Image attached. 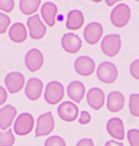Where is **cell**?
Returning a JSON list of instances; mask_svg holds the SVG:
<instances>
[{
  "label": "cell",
  "instance_id": "obj_1",
  "mask_svg": "<svg viewBox=\"0 0 139 146\" xmlns=\"http://www.w3.org/2000/svg\"><path fill=\"white\" fill-rule=\"evenodd\" d=\"M110 19L114 27L119 28L126 27L130 19V9L126 4H119L112 10Z\"/></svg>",
  "mask_w": 139,
  "mask_h": 146
},
{
  "label": "cell",
  "instance_id": "obj_2",
  "mask_svg": "<svg viewBox=\"0 0 139 146\" xmlns=\"http://www.w3.org/2000/svg\"><path fill=\"white\" fill-rule=\"evenodd\" d=\"M122 48V39L119 34L106 35L101 42V50L107 56L114 58L120 53Z\"/></svg>",
  "mask_w": 139,
  "mask_h": 146
},
{
  "label": "cell",
  "instance_id": "obj_3",
  "mask_svg": "<svg viewBox=\"0 0 139 146\" xmlns=\"http://www.w3.org/2000/svg\"><path fill=\"white\" fill-rule=\"evenodd\" d=\"M96 76L99 81L104 84L114 83L118 77V69L116 65L110 62L100 63L96 69Z\"/></svg>",
  "mask_w": 139,
  "mask_h": 146
},
{
  "label": "cell",
  "instance_id": "obj_4",
  "mask_svg": "<svg viewBox=\"0 0 139 146\" xmlns=\"http://www.w3.org/2000/svg\"><path fill=\"white\" fill-rule=\"evenodd\" d=\"M63 96H64V88L60 82L52 81L46 86L44 98L49 104H58L63 98Z\"/></svg>",
  "mask_w": 139,
  "mask_h": 146
},
{
  "label": "cell",
  "instance_id": "obj_5",
  "mask_svg": "<svg viewBox=\"0 0 139 146\" xmlns=\"http://www.w3.org/2000/svg\"><path fill=\"white\" fill-rule=\"evenodd\" d=\"M54 128H55V120H54L52 112L44 113V114L40 115L37 119L35 136L40 137V136L50 135L53 131Z\"/></svg>",
  "mask_w": 139,
  "mask_h": 146
},
{
  "label": "cell",
  "instance_id": "obj_6",
  "mask_svg": "<svg viewBox=\"0 0 139 146\" xmlns=\"http://www.w3.org/2000/svg\"><path fill=\"white\" fill-rule=\"evenodd\" d=\"M34 127V118L29 113H22L14 124V131L18 135L23 136L30 133Z\"/></svg>",
  "mask_w": 139,
  "mask_h": 146
},
{
  "label": "cell",
  "instance_id": "obj_7",
  "mask_svg": "<svg viewBox=\"0 0 139 146\" xmlns=\"http://www.w3.org/2000/svg\"><path fill=\"white\" fill-rule=\"evenodd\" d=\"M28 30H29V36L34 40H39L43 38L46 34V27L40 20L39 15H33L32 17L28 18L26 22Z\"/></svg>",
  "mask_w": 139,
  "mask_h": 146
},
{
  "label": "cell",
  "instance_id": "obj_8",
  "mask_svg": "<svg viewBox=\"0 0 139 146\" xmlns=\"http://www.w3.org/2000/svg\"><path fill=\"white\" fill-rule=\"evenodd\" d=\"M25 66L31 72H36L43 66L44 63V56L37 49H31L27 52L24 58Z\"/></svg>",
  "mask_w": 139,
  "mask_h": 146
},
{
  "label": "cell",
  "instance_id": "obj_9",
  "mask_svg": "<svg viewBox=\"0 0 139 146\" xmlns=\"http://www.w3.org/2000/svg\"><path fill=\"white\" fill-rule=\"evenodd\" d=\"M79 109L71 101H64L58 107V114L65 122H74L78 117Z\"/></svg>",
  "mask_w": 139,
  "mask_h": 146
},
{
  "label": "cell",
  "instance_id": "obj_10",
  "mask_svg": "<svg viewBox=\"0 0 139 146\" xmlns=\"http://www.w3.org/2000/svg\"><path fill=\"white\" fill-rule=\"evenodd\" d=\"M74 67L79 75L84 77L89 76L93 73L95 69V63L93 60L89 56H82L75 60Z\"/></svg>",
  "mask_w": 139,
  "mask_h": 146
},
{
  "label": "cell",
  "instance_id": "obj_11",
  "mask_svg": "<svg viewBox=\"0 0 139 146\" xmlns=\"http://www.w3.org/2000/svg\"><path fill=\"white\" fill-rule=\"evenodd\" d=\"M61 46L63 50L69 54H76L82 48V40L77 34L69 32L62 36Z\"/></svg>",
  "mask_w": 139,
  "mask_h": 146
},
{
  "label": "cell",
  "instance_id": "obj_12",
  "mask_svg": "<svg viewBox=\"0 0 139 146\" xmlns=\"http://www.w3.org/2000/svg\"><path fill=\"white\" fill-rule=\"evenodd\" d=\"M103 27L98 23H91L84 30V38L89 45H95L102 37Z\"/></svg>",
  "mask_w": 139,
  "mask_h": 146
},
{
  "label": "cell",
  "instance_id": "obj_13",
  "mask_svg": "<svg viewBox=\"0 0 139 146\" xmlns=\"http://www.w3.org/2000/svg\"><path fill=\"white\" fill-rule=\"evenodd\" d=\"M5 85L9 93L17 94L24 85V76L21 72H11L5 77Z\"/></svg>",
  "mask_w": 139,
  "mask_h": 146
},
{
  "label": "cell",
  "instance_id": "obj_14",
  "mask_svg": "<svg viewBox=\"0 0 139 146\" xmlns=\"http://www.w3.org/2000/svg\"><path fill=\"white\" fill-rule=\"evenodd\" d=\"M43 93V82L38 78L28 79L25 86V96L30 100H37Z\"/></svg>",
  "mask_w": 139,
  "mask_h": 146
},
{
  "label": "cell",
  "instance_id": "obj_15",
  "mask_svg": "<svg viewBox=\"0 0 139 146\" xmlns=\"http://www.w3.org/2000/svg\"><path fill=\"white\" fill-rule=\"evenodd\" d=\"M87 100L91 108L95 110H99L104 105L105 95L99 88H91L87 94Z\"/></svg>",
  "mask_w": 139,
  "mask_h": 146
},
{
  "label": "cell",
  "instance_id": "obj_16",
  "mask_svg": "<svg viewBox=\"0 0 139 146\" xmlns=\"http://www.w3.org/2000/svg\"><path fill=\"white\" fill-rule=\"evenodd\" d=\"M106 129L113 138L122 140L124 138V123L120 118H112L106 124Z\"/></svg>",
  "mask_w": 139,
  "mask_h": 146
},
{
  "label": "cell",
  "instance_id": "obj_17",
  "mask_svg": "<svg viewBox=\"0 0 139 146\" xmlns=\"http://www.w3.org/2000/svg\"><path fill=\"white\" fill-rule=\"evenodd\" d=\"M16 116L17 109L13 105H6L0 108V129L5 131L10 128Z\"/></svg>",
  "mask_w": 139,
  "mask_h": 146
},
{
  "label": "cell",
  "instance_id": "obj_18",
  "mask_svg": "<svg viewBox=\"0 0 139 146\" xmlns=\"http://www.w3.org/2000/svg\"><path fill=\"white\" fill-rule=\"evenodd\" d=\"M86 88L84 84L80 81H73L67 86V96L71 100H74L75 102L79 103L83 100Z\"/></svg>",
  "mask_w": 139,
  "mask_h": 146
},
{
  "label": "cell",
  "instance_id": "obj_19",
  "mask_svg": "<svg viewBox=\"0 0 139 146\" xmlns=\"http://www.w3.org/2000/svg\"><path fill=\"white\" fill-rule=\"evenodd\" d=\"M124 96L120 92H112L107 96V108L109 111L117 113L124 108Z\"/></svg>",
  "mask_w": 139,
  "mask_h": 146
},
{
  "label": "cell",
  "instance_id": "obj_20",
  "mask_svg": "<svg viewBox=\"0 0 139 146\" xmlns=\"http://www.w3.org/2000/svg\"><path fill=\"white\" fill-rule=\"evenodd\" d=\"M58 14V7L53 2H45L41 7V16L44 22L49 27H54L56 23V17Z\"/></svg>",
  "mask_w": 139,
  "mask_h": 146
},
{
  "label": "cell",
  "instance_id": "obj_21",
  "mask_svg": "<svg viewBox=\"0 0 139 146\" xmlns=\"http://www.w3.org/2000/svg\"><path fill=\"white\" fill-rule=\"evenodd\" d=\"M84 15L79 10H72L68 13L66 20V28L68 30H78L84 25Z\"/></svg>",
  "mask_w": 139,
  "mask_h": 146
},
{
  "label": "cell",
  "instance_id": "obj_22",
  "mask_svg": "<svg viewBox=\"0 0 139 146\" xmlns=\"http://www.w3.org/2000/svg\"><path fill=\"white\" fill-rule=\"evenodd\" d=\"M9 37L15 43H23L27 38V31L22 23H16L10 27Z\"/></svg>",
  "mask_w": 139,
  "mask_h": 146
},
{
  "label": "cell",
  "instance_id": "obj_23",
  "mask_svg": "<svg viewBox=\"0 0 139 146\" xmlns=\"http://www.w3.org/2000/svg\"><path fill=\"white\" fill-rule=\"evenodd\" d=\"M41 1L40 0H21L20 10L23 15H32L38 10Z\"/></svg>",
  "mask_w": 139,
  "mask_h": 146
},
{
  "label": "cell",
  "instance_id": "obj_24",
  "mask_svg": "<svg viewBox=\"0 0 139 146\" xmlns=\"http://www.w3.org/2000/svg\"><path fill=\"white\" fill-rule=\"evenodd\" d=\"M128 108L132 116L139 117V94H132L129 96Z\"/></svg>",
  "mask_w": 139,
  "mask_h": 146
},
{
  "label": "cell",
  "instance_id": "obj_25",
  "mask_svg": "<svg viewBox=\"0 0 139 146\" xmlns=\"http://www.w3.org/2000/svg\"><path fill=\"white\" fill-rule=\"evenodd\" d=\"M14 143H15V136L12 129H8L5 133L0 131V146H13Z\"/></svg>",
  "mask_w": 139,
  "mask_h": 146
},
{
  "label": "cell",
  "instance_id": "obj_26",
  "mask_svg": "<svg viewBox=\"0 0 139 146\" xmlns=\"http://www.w3.org/2000/svg\"><path fill=\"white\" fill-rule=\"evenodd\" d=\"M128 140L130 146H139V129H129L128 131Z\"/></svg>",
  "mask_w": 139,
  "mask_h": 146
},
{
  "label": "cell",
  "instance_id": "obj_27",
  "mask_svg": "<svg viewBox=\"0 0 139 146\" xmlns=\"http://www.w3.org/2000/svg\"><path fill=\"white\" fill-rule=\"evenodd\" d=\"M45 146H66L64 139L58 135H53L45 141Z\"/></svg>",
  "mask_w": 139,
  "mask_h": 146
},
{
  "label": "cell",
  "instance_id": "obj_28",
  "mask_svg": "<svg viewBox=\"0 0 139 146\" xmlns=\"http://www.w3.org/2000/svg\"><path fill=\"white\" fill-rule=\"evenodd\" d=\"M11 23V19L5 14L0 13V34H3L6 32L7 28Z\"/></svg>",
  "mask_w": 139,
  "mask_h": 146
},
{
  "label": "cell",
  "instance_id": "obj_29",
  "mask_svg": "<svg viewBox=\"0 0 139 146\" xmlns=\"http://www.w3.org/2000/svg\"><path fill=\"white\" fill-rule=\"evenodd\" d=\"M15 1L14 0H0V10L5 13H10L14 9Z\"/></svg>",
  "mask_w": 139,
  "mask_h": 146
},
{
  "label": "cell",
  "instance_id": "obj_30",
  "mask_svg": "<svg viewBox=\"0 0 139 146\" xmlns=\"http://www.w3.org/2000/svg\"><path fill=\"white\" fill-rule=\"evenodd\" d=\"M129 71H130V74L133 78L139 80V60H135L131 62Z\"/></svg>",
  "mask_w": 139,
  "mask_h": 146
},
{
  "label": "cell",
  "instance_id": "obj_31",
  "mask_svg": "<svg viewBox=\"0 0 139 146\" xmlns=\"http://www.w3.org/2000/svg\"><path fill=\"white\" fill-rule=\"evenodd\" d=\"M91 114L88 111H82L81 115H80V118H79V123L82 125H87L91 122Z\"/></svg>",
  "mask_w": 139,
  "mask_h": 146
},
{
  "label": "cell",
  "instance_id": "obj_32",
  "mask_svg": "<svg viewBox=\"0 0 139 146\" xmlns=\"http://www.w3.org/2000/svg\"><path fill=\"white\" fill-rule=\"evenodd\" d=\"M7 98H8V94H7L6 90L3 87L0 86V106L5 103V101L7 100Z\"/></svg>",
  "mask_w": 139,
  "mask_h": 146
},
{
  "label": "cell",
  "instance_id": "obj_33",
  "mask_svg": "<svg viewBox=\"0 0 139 146\" xmlns=\"http://www.w3.org/2000/svg\"><path fill=\"white\" fill-rule=\"evenodd\" d=\"M76 146H95V144L91 138H83L77 143Z\"/></svg>",
  "mask_w": 139,
  "mask_h": 146
},
{
  "label": "cell",
  "instance_id": "obj_34",
  "mask_svg": "<svg viewBox=\"0 0 139 146\" xmlns=\"http://www.w3.org/2000/svg\"><path fill=\"white\" fill-rule=\"evenodd\" d=\"M104 146H124L122 142L119 141H115V140H109L105 143Z\"/></svg>",
  "mask_w": 139,
  "mask_h": 146
},
{
  "label": "cell",
  "instance_id": "obj_35",
  "mask_svg": "<svg viewBox=\"0 0 139 146\" xmlns=\"http://www.w3.org/2000/svg\"><path fill=\"white\" fill-rule=\"evenodd\" d=\"M116 3H117V1H106V4H107V5H109V6H113V5H115Z\"/></svg>",
  "mask_w": 139,
  "mask_h": 146
}]
</instances>
